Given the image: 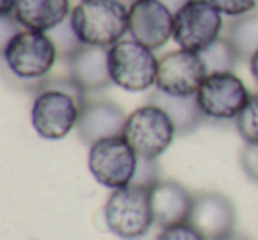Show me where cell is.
Segmentation results:
<instances>
[{
	"mask_svg": "<svg viewBox=\"0 0 258 240\" xmlns=\"http://www.w3.org/2000/svg\"><path fill=\"white\" fill-rule=\"evenodd\" d=\"M87 94L71 78H53L36 89L30 124L43 140H62L78 127Z\"/></svg>",
	"mask_w": 258,
	"mask_h": 240,
	"instance_id": "obj_1",
	"label": "cell"
},
{
	"mask_svg": "<svg viewBox=\"0 0 258 240\" xmlns=\"http://www.w3.org/2000/svg\"><path fill=\"white\" fill-rule=\"evenodd\" d=\"M60 58L50 34L22 29L2 46V60L9 74L18 82L34 83L36 89L46 82Z\"/></svg>",
	"mask_w": 258,
	"mask_h": 240,
	"instance_id": "obj_2",
	"label": "cell"
},
{
	"mask_svg": "<svg viewBox=\"0 0 258 240\" xmlns=\"http://www.w3.org/2000/svg\"><path fill=\"white\" fill-rule=\"evenodd\" d=\"M69 22L82 44L111 48L129 34V8L117 0H87L73 8Z\"/></svg>",
	"mask_w": 258,
	"mask_h": 240,
	"instance_id": "obj_3",
	"label": "cell"
},
{
	"mask_svg": "<svg viewBox=\"0 0 258 240\" xmlns=\"http://www.w3.org/2000/svg\"><path fill=\"white\" fill-rule=\"evenodd\" d=\"M104 224L122 240H140L156 224L151 189L140 186L111 191L103 208Z\"/></svg>",
	"mask_w": 258,
	"mask_h": 240,
	"instance_id": "obj_4",
	"label": "cell"
},
{
	"mask_svg": "<svg viewBox=\"0 0 258 240\" xmlns=\"http://www.w3.org/2000/svg\"><path fill=\"white\" fill-rule=\"evenodd\" d=\"M108 64L113 85L125 92H145L156 89L159 58L145 44L125 37L108 48Z\"/></svg>",
	"mask_w": 258,
	"mask_h": 240,
	"instance_id": "obj_5",
	"label": "cell"
},
{
	"mask_svg": "<svg viewBox=\"0 0 258 240\" xmlns=\"http://www.w3.org/2000/svg\"><path fill=\"white\" fill-rule=\"evenodd\" d=\"M122 136L140 157L159 159L173 143L177 129L163 108L147 103L127 115Z\"/></svg>",
	"mask_w": 258,
	"mask_h": 240,
	"instance_id": "obj_6",
	"label": "cell"
},
{
	"mask_svg": "<svg viewBox=\"0 0 258 240\" xmlns=\"http://www.w3.org/2000/svg\"><path fill=\"white\" fill-rule=\"evenodd\" d=\"M223 18L211 0H186L175 11L173 41L182 50L202 53L221 37Z\"/></svg>",
	"mask_w": 258,
	"mask_h": 240,
	"instance_id": "obj_7",
	"label": "cell"
},
{
	"mask_svg": "<svg viewBox=\"0 0 258 240\" xmlns=\"http://www.w3.org/2000/svg\"><path fill=\"white\" fill-rule=\"evenodd\" d=\"M138 159L140 155L124 136H111L90 145L87 165L97 184L115 191L133 184Z\"/></svg>",
	"mask_w": 258,
	"mask_h": 240,
	"instance_id": "obj_8",
	"label": "cell"
},
{
	"mask_svg": "<svg viewBox=\"0 0 258 240\" xmlns=\"http://www.w3.org/2000/svg\"><path fill=\"white\" fill-rule=\"evenodd\" d=\"M251 92L233 71L211 72L197 92L202 113L216 122H235Z\"/></svg>",
	"mask_w": 258,
	"mask_h": 240,
	"instance_id": "obj_9",
	"label": "cell"
},
{
	"mask_svg": "<svg viewBox=\"0 0 258 240\" xmlns=\"http://www.w3.org/2000/svg\"><path fill=\"white\" fill-rule=\"evenodd\" d=\"M207 74V67L200 53L179 48L159 58L156 90L179 97L197 96Z\"/></svg>",
	"mask_w": 258,
	"mask_h": 240,
	"instance_id": "obj_10",
	"label": "cell"
},
{
	"mask_svg": "<svg viewBox=\"0 0 258 240\" xmlns=\"http://www.w3.org/2000/svg\"><path fill=\"white\" fill-rule=\"evenodd\" d=\"M175 13L161 0H135L129 6V37L159 50L173 39Z\"/></svg>",
	"mask_w": 258,
	"mask_h": 240,
	"instance_id": "obj_11",
	"label": "cell"
},
{
	"mask_svg": "<svg viewBox=\"0 0 258 240\" xmlns=\"http://www.w3.org/2000/svg\"><path fill=\"white\" fill-rule=\"evenodd\" d=\"M127 115L118 104L108 99H87L78 120V136L90 145L111 136H122Z\"/></svg>",
	"mask_w": 258,
	"mask_h": 240,
	"instance_id": "obj_12",
	"label": "cell"
},
{
	"mask_svg": "<svg viewBox=\"0 0 258 240\" xmlns=\"http://www.w3.org/2000/svg\"><path fill=\"white\" fill-rule=\"evenodd\" d=\"M68 76L89 96L113 85L108 64V48L80 44L68 58Z\"/></svg>",
	"mask_w": 258,
	"mask_h": 240,
	"instance_id": "obj_13",
	"label": "cell"
},
{
	"mask_svg": "<svg viewBox=\"0 0 258 240\" xmlns=\"http://www.w3.org/2000/svg\"><path fill=\"white\" fill-rule=\"evenodd\" d=\"M189 222L207 240L219 238L233 231L235 226V207L221 193L195 194Z\"/></svg>",
	"mask_w": 258,
	"mask_h": 240,
	"instance_id": "obj_14",
	"label": "cell"
},
{
	"mask_svg": "<svg viewBox=\"0 0 258 240\" xmlns=\"http://www.w3.org/2000/svg\"><path fill=\"white\" fill-rule=\"evenodd\" d=\"M195 194L177 180H159L151 187V203L154 221L159 228L189 221Z\"/></svg>",
	"mask_w": 258,
	"mask_h": 240,
	"instance_id": "obj_15",
	"label": "cell"
},
{
	"mask_svg": "<svg viewBox=\"0 0 258 240\" xmlns=\"http://www.w3.org/2000/svg\"><path fill=\"white\" fill-rule=\"evenodd\" d=\"M71 0H18L15 20L22 29L51 32L71 16Z\"/></svg>",
	"mask_w": 258,
	"mask_h": 240,
	"instance_id": "obj_16",
	"label": "cell"
},
{
	"mask_svg": "<svg viewBox=\"0 0 258 240\" xmlns=\"http://www.w3.org/2000/svg\"><path fill=\"white\" fill-rule=\"evenodd\" d=\"M149 103L158 104L159 108H163L168 113V117L175 124L177 134L191 133L205 120L204 113L198 106L197 96H168V94H163L154 89V92L149 97Z\"/></svg>",
	"mask_w": 258,
	"mask_h": 240,
	"instance_id": "obj_17",
	"label": "cell"
},
{
	"mask_svg": "<svg viewBox=\"0 0 258 240\" xmlns=\"http://www.w3.org/2000/svg\"><path fill=\"white\" fill-rule=\"evenodd\" d=\"M225 37L235 50L239 60H249L258 51V9L233 18L226 27Z\"/></svg>",
	"mask_w": 258,
	"mask_h": 240,
	"instance_id": "obj_18",
	"label": "cell"
},
{
	"mask_svg": "<svg viewBox=\"0 0 258 240\" xmlns=\"http://www.w3.org/2000/svg\"><path fill=\"white\" fill-rule=\"evenodd\" d=\"M200 57L204 60L205 67H207L209 74L211 72L233 71L237 60H239L235 50L232 48V44H230V41L226 37H219L214 44H211L207 50L202 51Z\"/></svg>",
	"mask_w": 258,
	"mask_h": 240,
	"instance_id": "obj_19",
	"label": "cell"
},
{
	"mask_svg": "<svg viewBox=\"0 0 258 240\" xmlns=\"http://www.w3.org/2000/svg\"><path fill=\"white\" fill-rule=\"evenodd\" d=\"M235 129L244 143H258V92L251 94L246 106L235 118Z\"/></svg>",
	"mask_w": 258,
	"mask_h": 240,
	"instance_id": "obj_20",
	"label": "cell"
},
{
	"mask_svg": "<svg viewBox=\"0 0 258 240\" xmlns=\"http://www.w3.org/2000/svg\"><path fill=\"white\" fill-rule=\"evenodd\" d=\"M48 34H50V37L53 39L55 46H57V50H58V55H60L62 58H68L69 55H71L73 51L82 44L78 37H76V34H75V30H73L71 22H69V20Z\"/></svg>",
	"mask_w": 258,
	"mask_h": 240,
	"instance_id": "obj_21",
	"label": "cell"
},
{
	"mask_svg": "<svg viewBox=\"0 0 258 240\" xmlns=\"http://www.w3.org/2000/svg\"><path fill=\"white\" fill-rule=\"evenodd\" d=\"M159 165L158 159H147V157H140L138 159V168L135 173L133 184L140 187H147L151 189L154 184L159 182Z\"/></svg>",
	"mask_w": 258,
	"mask_h": 240,
	"instance_id": "obj_22",
	"label": "cell"
},
{
	"mask_svg": "<svg viewBox=\"0 0 258 240\" xmlns=\"http://www.w3.org/2000/svg\"><path fill=\"white\" fill-rule=\"evenodd\" d=\"M226 18H239L258 9V0H211Z\"/></svg>",
	"mask_w": 258,
	"mask_h": 240,
	"instance_id": "obj_23",
	"label": "cell"
},
{
	"mask_svg": "<svg viewBox=\"0 0 258 240\" xmlns=\"http://www.w3.org/2000/svg\"><path fill=\"white\" fill-rule=\"evenodd\" d=\"M158 240H207L189 221L163 228L158 235Z\"/></svg>",
	"mask_w": 258,
	"mask_h": 240,
	"instance_id": "obj_24",
	"label": "cell"
},
{
	"mask_svg": "<svg viewBox=\"0 0 258 240\" xmlns=\"http://www.w3.org/2000/svg\"><path fill=\"white\" fill-rule=\"evenodd\" d=\"M240 166L251 182L258 184V143H246L240 152Z\"/></svg>",
	"mask_w": 258,
	"mask_h": 240,
	"instance_id": "obj_25",
	"label": "cell"
},
{
	"mask_svg": "<svg viewBox=\"0 0 258 240\" xmlns=\"http://www.w3.org/2000/svg\"><path fill=\"white\" fill-rule=\"evenodd\" d=\"M18 0H0V16H13Z\"/></svg>",
	"mask_w": 258,
	"mask_h": 240,
	"instance_id": "obj_26",
	"label": "cell"
},
{
	"mask_svg": "<svg viewBox=\"0 0 258 240\" xmlns=\"http://www.w3.org/2000/svg\"><path fill=\"white\" fill-rule=\"evenodd\" d=\"M249 71H251V76H253V79H254V83L258 85V51L253 55V57L249 58Z\"/></svg>",
	"mask_w": 258,
	"mask_h": 240,
	"instance_id": "obj_27",
	"label": "cell"
},
{
	"mask_svg": "<svg viewBox=\"0 0 258 240\" xmlns=\"http://www.w3.org/2000/svg\"><path fill=\"white\" fill-rule=\"evenodd\" d=\"M214 240H249V238H247V236H244V235H240V233L232 231V233H228V235H223V236L214 238Z\"/></svg>",
	"mask_w": 258,
	"mask_h": 240,
	"instance_id": "obj_28",
	"label": "cell"
},
{
	"mask_svg": "<svg viewBox=\"0 0 258 240\" xmlns=\"http://www.w3.org/2000/svg\"><path fill=\"white\" fill-rule=\"evenodd\" d=\"M161 2H165L166 6H170V8H172V11L175 13L177 9H179L180 6H182L184 2H186V0H161Z\"/></svg>",
	"mask_w": 258,
	"mask_h": 240,
	"instance_id": "obj_29",
	"label": "cell"
},
{
	"mask_svg": "<svg viewBox=\"0 0 258 240\" xmlns=\"http://www.w3.org/2000/svg\"><path fill=\"white\" fill-rule=\"evenodd\" d=\"M117 2H122V4H125V6H127V8H129V6L133 4L135 0H117Z\"/></svg>",
	"mask_w": 258,
	"mask_h": 240,
	"instance_id": "obj_30",
	"label": "cell"
},
{
	"mask_svg": "<svg viewBox=\"0 0 258 240\" xmlns=\"http://www.w3.org/2000/svg\"><path fill=\"white\" fill-rule=\"evenodd\" d=\"M78 2H87V0H78Z\"/></svg>",
	"mask_w": 258,
	"mask_h": 240,
	"instance_id": "obj_31",
	"label": "cell"
}]
</instances>
